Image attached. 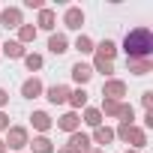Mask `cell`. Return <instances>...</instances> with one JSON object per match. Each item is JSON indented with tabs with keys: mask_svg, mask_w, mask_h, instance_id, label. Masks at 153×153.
<instances>
[{
	"mask_svg": "<svg viewBox=\"0 0 153 153\" xmlns=\"http://www.w3.org/2000/svg\"><path fill=\"white\" fill-rule=\"evenodd\" d=\"M78 51H90V42L87 39H78Z\"/></svg>",
	"mask_w": 153,
	"mask_h": 153,
	"instance_id": "8fae6325",
	"label": "cell"
},
{
	"mask_svg": "<svg viewBox=\"0 0 153 153\" xmlns=\"http://www.w3.org/2000/svg\"><path fill=\"white\" fill-rule=\"evenodd\" d=\"M78 21H81V15H78V12H69V27H81Z\"/></svg>",
	"mask_w": 153,
	"mask_h": 153,
	"instance_id": "ba28073f",
	"label": "cell"
},
{
	"mask_svg": "<svg viewBox=\"0 0 153 153\" xmlns=\"http://www.w3.org/2000/svg\"><path fill=\"white\" fill-rule=\"evenodd\" d=\"M6 54H12V57H18V54H21V45H15V42H9V45H6Z\"/></svg>",
	"mask_w": 153,
	"mask_h": 153,
	"instance_id": "52a82bcc",
	"label": "cell"
},
{
	"mask_svg": "<svg viewBox=\"0 0 153 153\" xmlns=\"http://www.w3.org/2000/svg\"><path fill=\"white\" fill-rule=\"evenodd\" d=\"M60 126H63V129H72V126H75V117H72V114H66V117H63V123H60Z\"/></svg>",
	"mask_w": 153,
	"mask_h": 153,
	"instance_id": "30bf717a",
	"label": "cell"
},
{
	"mask_svg": "<svg viewBox=\"0 0 153 153\" xmlns=\"http://www.w3.org/2000/svg\"><path fill=\"white\" fill-rule=\"evenodd\" d=\"M72 75H75V78H78V81H87V78H90V69L78 63V66H75V69H72Z\"/></svg>",
	"mask_w": 153,
	"mask_h": 153,
	"instance_id": "3957f363",
	"label": "cell"
},
{
	"mask_svg": "<svg viewBox=\"0 0 153 153\" xmlns=\"http://www.w3.org/2000/svg\"><path fill=\"white\" fill-rule=\"evenodd\" d=\"M114 54V45L111 42H102V57H111Z\"/></svg>",
	"mask_w": 153,
	"mask_h": 153,
	"instance_id": "9c48e42d",
	"label": "cell"
},
{
	"mask_svg": "<svg viewBox=\"0 0 153 153\" xmlns=\"http://www.w3.org/2000/svg\"><path fill=\"white\" fill-rule=\"evenodd\" d=\"M150 48H153V36H150L147 27H138V30H132V33L126 36V51H129V57H147Z\"/></svg>",
	"mask_w": 153,
	"mask_h": 153,
	"instance_id": "6da1fadb",
	"label": "cell"
},
{
	"mask_svg": "<svg viewBox=\"0 0 153 153\" xmlns=\"http://www.w3.org/2000/svg\"><path fill=\"white\" fill-rule=\"evenodd\" d=\"M24 93H27V96H36V93H39V84H36V81H27V84H24Z\"/></svg>",
	"mask_w": 153,
	"mask_h": 153,
	"instance_id": "5b68a950",
	"label": "cell"
},
{
	"mask_svg": "<svg viewBox=\"0 0 153 153\" xmlns=\"http://www.w3.org/2000/svg\"><path fill=\"white\" fill-rule=\"evenodd\" d=\"M48 99H51V102H63V99H66V90H63V87H51V90H48Z\"/></svg>",
	"mask_w": 153,
	"mask_h": 153,
	"instance_id": "7a4b0ae2",
	"label": "cell"
},
{
	"mask_svg": "<svg viewBox=\"0 0 153 153\" xmlns=\"http://www.w3.org/2000/svg\"><path fill=\"white\" fill-rule=\"evenodd\" d=\"M15 21H18V15H15V12H6V15H3V24H9V27H15Z\"/></svg>",
	"mask_w": 153,
	"mask_h": 153,
	"instance_id": "8992f818",
	"label": "cell"
},
{
	"mask_svg": "<svg viewBox=\"0 0 153 153\" xmlns=\"http://www.w3.org/2000/svg\"><path fill=\"white\" fill-rule=\"evenodd\" d=\"M51 51H54V54H60V51H66V42H63L60 36H54V39H51Z\"/></svg>",
	"mask_w": 153,
	"mask_h": 153,
	"instance_id": "277c9868",
	"label": "cell"
}]
</instances>
